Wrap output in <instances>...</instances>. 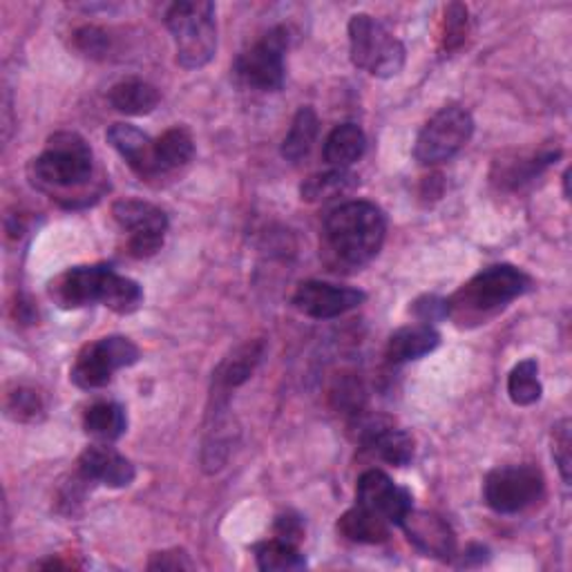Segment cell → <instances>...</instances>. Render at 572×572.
<instances>
[{
  "mask_svg": "<svg viewBox=\"0 0 572 572\" xmlns=\"http://www.w3.org/2000/svg\"><path fill=\"white\" fill-rule=\"evenodd\" d=\"M349 52L356 68L378 79H392L405 68V46L369 14L352 17Z\"/></svg>",
  "mask_w": 572,
  "mask_h": 572,
  "instance_id": "obj_6",
  "label": "cell"
},
{
  "mask_svg": "<svg viewBox=\"0 0 572 572\" xmlns=\"http://www.w3.org/2000/svg\"><path fill=\"white\" fill-rule=\"evenodd\" d=\"M570 421L563 418L554 425L552 432V458L559 467V474L563 479L565 485H570V467H572V458H570V445H572V436H570Z\"/></svg>",
  "mask_w": 572,
  "mask_h": 572,
  "instance_id": "obj_33",
  "label": "cell"
},
{
  "mask_svg": "<svg viewBox=\"0 0 572 572\" xmlns=\"http://www.w3.org/2000/svg\"><path fill=\"white\" fill-rule=\"evenodd\" d=\"M166 26L175 39L177 63L186 70L204 68L217 52L215 6L208 0H179L166 12Z\"/></svg>",
  "mask_w": 572,
  "mask_h": 572,
  "instance_id": "obj_5",
  "label": "cell"
},
{
  "mask_svg": "<svg viewBox=\"0 0 572 572\" xmlns=\"http://www.w3.org/2000/svg\"><path fill=\"white\" fill-rule=\"evenodd\" d=\"M398 525L423 554L441 561H450L452 556H456V534L450 523L438 514L412 507Z\"/></svg>",
  "mask_w": 572,
  "mask_h": 572,
  "instance_id": "obj_15",
  "label": "cell"
},
{
  "mask_svg": "<svg viewBox=\"0 0 572 572\" xmlns=\"http://www.w3.org/2000/svg\"><path fill=\"white\" fill-rule=\"evenodd\" d=\"M108 101L121 115L144 117V115H150L159 106L161 97L155 86L139 81V79H128V81L112 86Z\"/></svg>",
  "mask_w": 572,
  "mask_h": 572,
  "instance_id": "obj_21",
  "label": "cell"
},
{
  "mask_svg": "<svg viewBox=\"0 0 572 572\" xmlns=\"http://www.w3.org/2000/svg\"><path fill=\"white\" fill-rule=\"evenodd\" d=\"M275 539L300 545V541L305 539V523L298 514L286 512L282 516H277L275 521Z\"/></svg>",
  "mask_w": 572,
  "mask_h": 572,
  "instance_id": "obj_34",
  "label": "cell"
},
{
  "mask_svg": "<svg viewBox=\"0 0 572 572\" xmlns=\"http://www.w3.org/2000/svg\"><path fill=\"white\" fill-rule=\"evenodd\" d=\"M532 286L530 275L510 264L487 266L447 300L450 318L461 327L481 325L521 298Z\"/></svg>",
  "mask_w": 572,
  "mask_h": 572,
  "instance_id": "obj_2",
  "label": "cell"
},
{
  "mask_svg": "<svg viewBox=\"0 0 572 572\" xmlns=\"http://www.w3.org/2000/svg\"><path fill=\"white\" fill-rule=\"evenodd\" d=\"M354 423L361 430L363 447L372 456H376L383 463L394 465V467H405L412 463L414 452H416V443H414L412 434H407L405 430H398L394 425L374 421V418L356 416Z\"/></svg>",
  "mask_w": 572,
  "mask_h": 572,
  "instance_id": "obj_14",
  "label": "cell"
},
{
  "mask_svg": "<svg viewBox=\"0 0 572 572\" xmlns=\"http://www.w3.org/2000/svg\"><path fill=\"white\" fill-rule=\"evenodd\" d=\"M559 157H561V148H543L534 155L519 157V159H512L507 164L501 161L499 172L494 175V181L503 188H519V186L532 181L534 177H539Z\"/></svg>",
  "mask_w": 572,
  "mask_h": 572,
  "instance_id": "obj_22",
  "label": "cell"
},
{
  "mask_svg": "<svg viewBox=\"0 0 572 572\" xmlns=\"http://www.w3.org/2000/svg\"><path fill=\"white\" fill-rule=\"evenodd\" d=\"M385 235V213L365 199L341 204L325 219L327 246L347 266L369 264L381 253Z\"/></svg>",
  "mask_w": 572,
  "mask_h": 572,
  "instance_id": "obj_3",
  "label": "cell"
},
{
  "mask_svg": "<svg viewBox=\"0 0 572 572\" xmlns=\"http://www.w3.org/2000/svg\"><path fill=\"white\" fill-rule=\"evenodd\" d=\"M79 476L108 487H128L137 472L135 465L108 445H92L79 456Z\"/></svg>",
  "mask_w": 572,
  "mask_h": 572,
  "instance_id": "obj_16",
  "label": "cell"
},
{
  "mask_svg": "<svg viewBox=\"0 0 572 572\" xmlns=\"http://www.w3.org/2000/svg\"><path fill=\"white\" fill-rule=\"evenodd\" d=\"M367 300L365 292L354 286H338L320 279L303 282L294 294V307L314 318V320H332L358 309Z\"/></svg>",
  "mask_w": 572,
  "mask_h": 572,
  "instance_id": "obj_12",
  "label": "cell"
},
{
  "mask_svg": "<svg viewBox=\"0 0 572 572\" xmlns=\"http://www.w3.org/2000/svg\"><path fill=\"white\" fill-rule=\"evenodd\" d=\"M545 490V479L534 465H503L483 483L485 503L499 514H516L534 505Z\"/></svg>",
  "mask_w": 572,
  "mask_h": 572,
  "instance_id": "obj_8",
  "label": "cell"
},
{
  "mask_svg": "<svg viewBox=\"0 0 572 572\" xmlns=\"http://www.w3.org/2000/svg\"><path fill=\"white\" fill-rule=\"evenodd\" d=\"M110 146L126 159V164L144 179L161 177L157 157H155V141L135 126L115 124L108 130Z\"/></svg>",
  "mask_w": 572,
  "mask_h": 572,
  "instance_id": "obj_17",
  "label": "cell"
},
{
  "mask_svg": "<svg viewBox=\"0 0 572 572\" xmlns=\"http://www.w3.org/2000/svg\"><path fill=\"white\" fill-rule=\"evenodd\" d=\"M112 217L130 235L128 253L132 257H150L164 246L168 217L159 206L141 199H119L112 206Z\"/></svg>",
  "mask_w": 572,
  "mask_h": 572,
  "instance_id": "obj_11",
  "label": "cell"
},
{
  "mask_svg": "<svg viewBox=\"0 0 572 572\" xmlns=\"http://www.w3.org/2000/svg\"><path fill=\"white\" fill-rule=\"evenodd\" d=\"M83 427L97 441L112 443L126 434L128 416L119 403H97L88 407L83 416Z\"/></svg>",
  "mask_w": 572,
  "mask_h": 572,
  "instance_id": "obj_24",
  "label": "cell"
},
{
  "mask_svg": "<svg viewBox=\"0 0 572 572\" xmlns=\"http://www.w3.org/2000/svg\"><path fill=\"white\" fill-rule=\"evenodd\" d=\"M507 394H510V401L519 407L534 405L541 398L543 387H541V381H539V363L534 358H527V361L519 363L510 372Z\"/></svg>",
  "mask_w": 572,
  "mask_h": 572,
  "instance_id": "obj_29",
  "label": "cell"
},
{
  "mask_svg": "<svg viewBox=\"0 0 572 572\" xmlns=\"http://www.w3.org/2000/svg\"><path fill=\"white\" fill-rule=\"evenodd\" d=\"M568 184H570V170H565V172H563V195H565V199H568V195H570Z\"/></svg>",
  "mask_w": 572,
  "mask_h": 572,
  "instance_id": "obj_37",
  "label": "cell"
},
{
  "mask_svg": "<svg viewBox=\"0 0 572 572\" xmlns=\"http://www.w3.org/2000/svg\"><path fill=\"white\" fill-rule=\"evenodd\" d=\"M414 314L421 323L430 325V323H436V320H445L450 318V307H447V300L438 298V296H425L421 300L414 303Z\"/></svg>",
  "mask_w": 572,
  "mask_h": 572,
  "instance_id": "obj_35",
  "label": "cell"
},
{
  "mask_svg": "<svg viewBox=\"0 0 572 572\" xmlns=\"http://www.w3.org/2000/svg\"><path fill=\"white\" fill-rule=\"evenodd\" d=\"M255 561L264 572H292L307 568V559L298 545L279 541L275 536L255 548Z\"/></svg>",
  "mask_w": 572,
  "mask_h": 572,
  "instance_id": "obj_26",
  "label": "cell"
},
{
  "mask_svg": "<svg viewBox=\"0 0 572 572\" xmlns=\"http://www.w3.org/2000/svg\"><path fill=\"white\" fill-rule=\"evenodd\" d=\"M30 175L34 186L55 197H81L95 175L90 144L77 132H57L48 139V148L32 161Z\"/></svg>",
  "mask_w": 572,
  "mask_h": 572,
  "instance_id": "obj_4",
  "label": "cell"
},
{
  "mask_svg": "<svg viewBox=\"0 0 572 572\" xmlns=\"http://www.w3.org/2000/svg\"><path fill=\"white\" fill-rule=\"evenodd\" d=\"M472 132V115L461 106H445L418 132L414 157L423 166L445 164L467 146Z\"/></svg>",
  "mask_w": 572,
  "mask_h": 572,
  "instance_id": "obj_7",
  "label": "cell"
},
{
  "mask_svg": "<svg viewBox=\"0 0 572 572\" xmlns=\"http://www.w3.org/2000/svg\"><path fill=\"white\" fill-rule=\"evenodd\" d=\"M195 155V141L186 128H170L155 141V157L161 175L186 166Z\"/></svg>",
  "mask_w": 572,
  "mask_h": 572,
  "instance_id": "obj_25",
  "label": "cell"
},
{
  "mask_svg": "<svg viewBox=\"0 0 572 572\" xmlns=\"http://www.w3.org/2000/svg\"><path fill=\"white\" fill-rule=\"evenodd\" d=\"M470 30V14L467 8L461 3H452L445 8V21H443V50L454 52L458 50Z\"/></svg>",
  "mask_w": 572,
  "mask_h": 572,
  "instance_id": "obj_30",
  "label": "cell"
},
{
  "mask_svg": "<svg viewBox=\"0 0 572 572\" xmlns=\"http://www.w3.org/2000/svg\"><path fill=\"white\" fill-rule=\"evenodd\" d=\"M72 43L75 48L88 57V59H103L108 52H110V46H112V39L110 34L103 30V28H97V26H83L75 32L72 37Z\"/></svg>",
  "mask_w": 572,
  "mask_h": 572,
  "instance_id": "obj_31",
  "label": "cell"
},
{
  "mask_svg": "<svg viewBox=\"0 0 572 572\" xmlns=\"http://www.w3.org/2000/svg\"><path fill=\"white\" fill-rule=\"evenodd\" d=\"M318 130H320V121H318L316 110L309 106L300 108L298 115L294 117L289 135H286L282 141V157L294 164L303 161L312 152Z\"/></svg>",
  "mask_w": 572,
  "mask_h": 572,
  "instance_id": "obj_23",
  "label": "cell"
},
{
  "mask_svg": "<svg viewBox=\"0 0 572 572\" xmlns=\"http://www.w3.org/2000/svg\"><path fill=\"white\" fill-rule=\"evenodd\" d=\"M193 561L184 550H168L152 554L148 570H190Z\"/></svg>",
  "mask_w": 572,
  "mask_h": 572,
  "instance_id": "obj_36",
  "label": "cell"
},
{
  "mask_svg": "<svg viewBox=\"0 0 572 572\" xmlns=\"http://www.w3.org/2000/svg\"><path fill=\"white\" fill-rule=\"evenodd\" d=\"M356 186V177L347 170H329L320 175H312L300 186V195L305 201H327L349 193Z\"/></svg>",
  "mask_w": 572,
  "mask_h": 572,
  "instance_id": "obj_28",
  "label": "cell"
},
{
  "mask_svg": "<svg viewBox=\"0 0 572 572\" xmlns=\"http://www.w3.org/2000/svg\"><path fill=\"white\" fill-rule=\"evenodd\" d=\"M356 503L396 525L414 507L412 494L405 487H398L383 470H367L361 474L356 485Z\"/></svg>",
  "mask_w": 572,
  "mask_h": 572,
  "instance_id": "obj_13",
  "label": "cell"
},
{
  "mask_svg": "<svg viewBox=\"0 0 572 572\" xmlns=\"http://www.w3.org/2000/svg\"><path fill=\"white\" fill-rule=\"evenodd\" d=\"M389 521L358 503L338 519L341 536L354 543H383L389 539Z\"/></svg>",
  "mask_w": 572,
  "mask_h": 572,
  "instance_id": "obj_20",
  "label": "cell"
},
{
  "mask_svg": "<svg viewBox=\"0 0 572 572\" xmlns=\"http://www.w3.org/2000/svg\"><path fill=\"white\" fill-rule=\"evenodd\" d=\"M8 414L21 423L34 421L43 414V401L39 392L30 387H19L8 396Z\"/></svg>",
  "mask_w": 572,
  "mask_h": 572,
  "instance_id": "obj_32",
  "label": "cell"
},
{
  "mask_svg": "<svg viewBox=\"0 0 572 572\" xmlns=\"http://www.w3.org/2000/svg\"><path fill=\"white\" fill-rule=\"evenodd\" d=\"M289 48V32L275 28L235 61V75L259 92H277L284 86V52Z\"/></svg>",
  "mask_w": 572,
  "mask_h": 572,
  "instance_id": "obj_10",
  "label": "cell"
},
{
  "mask_svg": "<svg viewBox=\"0 0 572 572\" xmlns=\"http://www.w3.org/2000/svg\"><path fill=\"white\" fill-rule=\"evenodd\" d=\"M441 345V336L432 325H412L394 332L387 341V361L394 365L418 361Z\"/></svg>",
  "mask_w": 572,
  "mask_h": 572,
  "instance_id": "obj_18",
  "label": "cell"
},
{
  "mask_svg": "<svg viewBox=\"0 0 572 572\" xmlns=\"http://www.w3.org/2000/svg\"><path fill=\"white\" fill-rule=\"evenodd\" d=\"M259 358H262V345L259 343H248L241 349H237L233 354V358H228L215 374L217 394H224L233 387H239L244 381H248L255 365L259 363Z\"/></svg>",
  "mask_w": 572,
  "mask_h": 572,
  "instance_id": "obj_27",
  "label": "cell"
},
{
  "mask_svg": "<svg viewBox=\"0 0 572 572\" xmlns=\"http://www.w3.org/2000/svg\"><path fill=\"white\" fill-rule=\"evenodd\" d=\"M365 150H367V137L363 128L356 124H343L329 132L323 148V157L332 168L347 170L365 155Z\"/></svg>",
  "mask_w": 572,
  "mask_h": 572,
  "instance_id": "obj_19",
  "label": "cell"
},
{
  "mask_svg": "<svg viewBox=\"0 0 572 572\" xmlns=\"http://www.w3.org/2000/svg\"><path fill=\"white\" fill-rule=\"evenodd\" d=\"M139 356V347L130 338H101L81 349L70 378L81 389H101L112 381L115 372L135 365Z\"/></svg>",
  "mask_w": 572,
  "mask_h": 572,
  "instance_id": "obj_9",
  "label": "cell"
},
{
  "mask_svg": "<svg viewBox=\"0 0 572 572\" xmlns=\"http://www.w3.org/2000/svg\"><path fill=\"white\" fill-rule=\"evenodd\" d=\"M50 296L63 309L103 305L117 314H132L144 303L141 286L108 264L68 268L52 282Z\"/></svg>",
  "mask_w": 572,
  "mask_h": 572,
  "instance_id": "obj_1",
  "label": "cell"
}]
</instances>
